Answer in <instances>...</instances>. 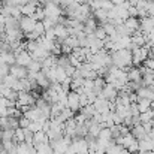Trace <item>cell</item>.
<instances>
[{"mask_svg": "<svg viewBox=\"0 0 154 154\" xmlns=\"http://www.w3.org/2000/svg\"><path fill=\"white\" fill-rule=\"evenodd\" d=\"M30 54H32V58H33V60H38V61L42 63V60H45V58L50 55V51H47V50H44L42 47L38 45V48L33 52H30Z\"/></svg>", "mask_w": 154, "mask_h": 154, "instance_id": "obj_12", "label": "cell"}, {"mask_svg": "<svg viewBox=\"0 0 154 154\" xmlns=\"http://www.w3.org/2000/svg\"><path fill=\"white\" fill-rule=\"evenodd\" d=\"M42 24H44L45 30H48V29H52V27L55 26V23H54V21H51L50 18H44V20H42Z\"/></svg>", "mask_w": 154, "mask_h": 154, "instance_id": "obj_41", "label": "cell"}, {"mask_svg": "<svg viewBox=\"0 0 154 154\" xmlns=\"http://www.w3.org/2000/svg\"><path fill=\"white\" fill-rule=\"evenodd\" d=\"M24 142H27V144H33V132H30L27 127L24 129Z\"/></svg>", "mask_w": 154, "mask_h": 154, "instance_id": "obj_34", "label": "cell"}, {"mask_svg": "<svg viewBox=\"0 0 154 154\" xmlns=\"http://www.w3.org/2000/svg\"><path fill=\"white\" fill-rule=\"evenodd\" d=\"M73 2H76V3H81V5H82V3H85L87 0H73Z\"/></svg>", "mask_w": 154, "mask_h": 154, "instance_id": "obj_50", "label": "cell"}, {"mask_svg": "<svg viewBox=\"0 0 154 154\" xmlns=\"http://www.w3.org/2000/svg\"><path fill=\"white\" fill-rule=\"evenodd\" d=\"M54 33H55V41H58L60 44L69 36V32H67V27L64 26V24H60V23H57L54 27Z\"/></svg>", "mask_w": 154, "mask_h": 154, "instance_id": "obj_5", "label": "cell"}, {"mask_svg": "<svg viewBox=\"0 0 154 154\" xmlns=\"http://www.w3.org/2000/svg\"><path fill=\"white\" fill-rule=\"evenodd\" d=\"M14 135H15V129L6 127V129H2L0 139H2V141H12V139H14Z\"/></svg>", "mask_w": 154, "mask_h": 154, "instance_id": "obj_19", "label": "cell"}, {"mask_svg": "<svg viewBox=\"0 0 154 154\" xmlns=\"http://www.w3.org/2000/svg\"><path fill=\"white\" fill-rule=\"evenodd\" d=\"M97 21L93 18V15H90L85 21H84V29H82V32L85 33V35H91V33H94V30L97 29Z\"/></svg>", "mask_w": 154, "mask_h": 154, "instance_id": "obj_9", "label": "cell"}, {"mask_svg": "<svg viewBox=\"0 0 154 154\" xmlns=\"http://www.w3.org/2000/svg\"><path fill=\"white\" fill-rule=\"evenodd\" d=\"M154 29V17H144L139 18V30L142 33H148Z\"/></svg>", "mask_w": 154, "mask_h": 154, "instance_id": "obj_7", "label": "cell"}, {"mask_svg": "<svg viewBox=\"0 0 154 154\" xmlns=\"http://www.w3.org/2000/svg\"><path fill=\"white\" fill-rule=\"evenodd\" d=\"M23 115H24V117H27L30 121H38V120L41 118V109H39V108H36V106H33V108H30L27 112H24Z\"/></svg>", "mask_w": 154, "mask_h": 154, "instance_id": "obj_15", "label": "cell"}, {"mask_svg": "<svg viewBox=\"0 0 154 154\" xmlns=\"http://www.w3.org/2000/svg\"><path fill=\"white\" fill-rule=\"evenodd\" d=\"M130 133H132V135H133V138H135V139H138V141H141V139H145V138H147V133H145V130H144V127H142V124H141V123H138V124L132 126V127H130Z\"/></svg>", "mask_w": 154, "mask_h": 154, "instance_id": "obj_10", "label": "cell"}, {"mask_svg": "<svg viewBox=\"0 0 154 154\" xmlns=\"http://www.w3.org/2000/svg\"><path fill=\"white\" fill-rule=\"evenodd\" d=\"M9 73L14 75L17 79H21V78H27L29 70H27V67H24V66L12 64V66H9Z\"/></svg>", "mask_w": 154, "mask_h": 154, "instance_id": "obj_8", "label": "cell"}, {"mask_svg": "<svg viewBox=\"0 0 154 154\" xmlns=\"http://www.w3.org/2000/svg\"><path fill=\"white\" fill-rule=\"evenodd\" d=\"M27 70H29V72H41V70H42V63L32 58V61L27 64Z\"/></svg>", "mask_w": 154, "mask_h": 154, "instance_id": "obj_21", "label": "cell"}, {"mask_svg": "<svg viewBox=\"0 0 154 154\" xmlns=\"http://www.w3.org/2000/svg\"><path fill=\"white\" fill-rule=\"evenodd\" d=\"M44 12H45V18H50L51 21H54L55 24H57V20H58V17L60 15H63V9L58 6V5H55V3H52L51 0H48V2H45L44 5Z\"/></svg>", "mask_w": 154, "mask_h": 154, "instance_id": "obj_1", "label": "cell"}, {"mask_svg": "<svg viewBox=\"0 0 154 154\" xmlns=\"http://www.w3.org/2000/svg\"><path fill=\"white\" fill-rule=\"evenodd\" d=\"M69 64H70V66H75V67L78 69V67L81 66V61H79V60H78V58L75 57V55L69 54Z\"/></svg>", "mask_w": 154, "mask_h": 154, "instance_id": "obj_35", "label": "cell"}, {"mask_svg": "<svg viewBox=\"0 0 154 154\" xmlns=\"http://www.w3.org/2000/svg\"><path fill=\"white\" fill-rule=\"evenodd\" d=\"M138 150H139V145H138V139H135L129 147H127V151L129 153H138Z\"/></svg>", "mask_w": 154, "mask_h": 154, "instance_id": "obj_38", "label": "cell"}, {"mask_svg": "<svg viewBox=\"0 0 154 154\" xmlns=\"http://www.w3.org/2000/svg\"><path fill=\"white\" fill-rule=\"evenodd\" d=\"M142 124V127H144V130H145V133L148 135L150 132H151V129H153V126H151V123L148 121V123H141Z\"/></svg>", "mask_w": 154, "mask_h": 154, "instance_id": "obj_47", "label": "cell"}, {"mask_svg": "<svg viewBox=\"0 0 154 154\" xmlns=\"http://www.w3.org/2000/svg\"><path fill=\"white\" fill-rule=\"evenodd\" d=\"M94 36H96V39H100V41H103L105 38H106V33H105V30H103L102 26H97V29L94 30V33H93Z\"/></svg>", "mask_w": 154, "mask_h": 154, "instance_id": "obj_31", "label": "cell"}, {"mask_svg": "<svg viewBox=\"0 0 154 154\" xmlns=\"http://www.w3.org/2000/svg\"><path fill=\"white\" fill-rule=\"evenodd\" d=\"M30 132H38V130H42V123H39V121H30V124H29V127H27Z\"/></svg>", "mask_w": 154, "mask_h": 154, "instance_id": "obj_30", "label": "cell"}, {"mask_svg": "<svg viewBox=\"0 0 154 154\" xmlns=\"http://www.w3.org/2000/svg\"><path fill=\"white\" fill-rule=\"evenodd\" d=\"M35 81H36L38 87H41L42 90H47V88L50 87V81H48V78L45 76V73H44L42 70H41V72H36Z\"/></svg>", "mask_w": 154, "mask_h": 154, "instance_id": "obj_11", "label": "cell"}, {"mask_svg": "<svg viewBox=\"0 0 154 154\" xmlns=\"http://www.w3.org/2000/svg\"><path fill=\"white\" fill-rule=\"evenodd\" d=\"M79 105H81V108L85 106V105H88V99H87V94L85 93L79 94Z\"/></svg>", "mask_w": 154, "mask_h": 154, "instance_id": "obj_46", "label": "cell"}, {"mask_svg": "<svg viewBox=\"0 0 154 154\" xmlns=\"http://www.w3.org/2000/svg\"><path fill=\"white\" fill-rule=\"evenodd\" d=\"M102 96H103V99H106V100H114L118 96V90L111 82H106L105 87L102 88Z\"/></svg>", "mask_w": 154, "mask_h": 154, "instance_id": "obj_6", "label": "cell"}, {"mask_svg": "<svg viewBox=\"0 0 154 154\" xmlns=\"http://www.w3.org/2000/svg\"><path fill=\"white\" fill-rule=\"evenodd\" d=\"M51 154H61V153H58L57 150H52V151H51Z\"/></svg>", "mask_w": 154, "mask_h": 154, "instance_id": "obj_51", "label": "cell"}, {"mask_svg": "<svg viewBox=\"0 0 154 154\" xmlns=\"http://www.w3.org/2000/svg\"><path fill=\"white\" fill-rule=\"evenodd\" d=\"M94 154H105V148L97 147V148H96V153H94Z\"/></svg>", "mask_w": 154, "mask_h": 154, "instance_id": "obj_48", "label": "cell"}, {"mask_svg": "<svg viewBox=\"0 0 154 154\" xmlns=\"http://www.w3.org/2000/svg\"><path fill=\"white\" fill-rule=\"evenodd\" d=\"M2 2H3V0H2Z\"/></svg>", "mask_w": 154, "mask_h": 154, "instance_id": "obj_53", "label": "cell"}, {"mask_svg": "<svg viewBox=\"0 0 154 154\" xmlns=\"http://www.w3.org/2000/svg\"><path fill=\"white\" fill-rule=\"evenodd\" d=\"M44 36H45L47 39H50V41H55V33H54V29H48V30H45Z\"/></svg>", "mask_w": 154, "mask_h": 154, "instance_id": "obj_42", "label": "cell"}, {"mask_svg": "<svg viewBox=\"0 0 154 154\" xmlns=\"http://www.w3.org/2000/svg\"><path fill=\"white\" fill-rule=\"evenodd\" d=\"M151 114H150V109L147 111V112H141L139 114V121L141 123H148V121H151Z\"/></svg>", "mask_w": 154, "mask_h": 154, "instance_id": "obj_32", "label": "cell"}, {"mask_svg": "<svg viewBox=\"0 0 154 154\" xmlns=\"http://www.w3.org/2000/svg\"><path fill=\"white\" fill-rule=\"evenodd\" d=\"M14 142H24V129H21V127H17L15 129V135H14V139H12Z\"/></svg>", "mask_w": 154, "mask_h": 154, "instance_id": "obj_26", "label": "cell"}, {"mask_svg": "<svg viewBox=\"0 0 154 154\" xmlns=\"http://www.w3.org/2000/svg\"><path fill=\"white\" fill-rule=\"evenodd\" d=\"M33 32L38 35V36H44V33H45V27H44V24H42V21H36V24H35V29H33Z\"/></svg>", "mask_w": 154, "mask_h": 154, "instance_id": "obj_29", "label": "cell"}, {"mask_svg": "<svg viewBox=\"0 0 154 154\" xmlns=\"http://www.w3.org/2000/svg\"><path fill=\"white\" fill-rule=\"evenodd\" d=\"M67 108L72 109L73 114H76L79 109H81V105H79V94L76 91H69L67 93Z\"/></svg>", "mask_w": 154, "mask_h": 154, "instance_id": "obj_3", "label": "cell"}, {"mask_svg": "<svg viewBox=\"0 0 154 154\" xmlns=\"http://www.w3.org/2000/svg\"><path fill=\"white\" fill-rule=\"evenodd\" d=\"M48 141L50 139H48V136H47V133L44 130H38V132L33 133V145L42 144V142H48Z\"/></svg>", "mask_w": 154, "mask_h": 154, "instance_id": "obj_17", "label": "cell"}, {"mask_svg": "<svg viewBox=\"0 0 154 154\" xmlns=\"http://www.w3.org/2000/svg\"><path fill=\"white\" fill-rule=\"evenodd\" d=\"M127 14H129V17H138V9H136V6L130 5V6L127 8Z\"/></svg>", "mask_w": 154, "mask_h": 154, "instance_id": "obj_44", "label": "cell"}, {"mask_svg": "<svg viewBox=\"0 0 154 154\" xmlns=\"http://www.w3.org/2000/svg\"><path fill=\"white\" fill-rule=\"evenodd\" d=\"M100 129H102V127H100V124H97V123H94V121H93V123L88 126V132H87V133H88L90 136H93V138H97V135H99Z\"/></svg>", "mask_w": 154, "mask_h": 154, "instance_id": "obj_23", "label": "cell"}, {"mask_svg": "<svg viewBox=\"0 0 154 154\" xmlns=\"http://www.w3.org/2000/svg\"><path fill=\"white\" fill-rule=\"evenodd\" d=\"M150 123H151V126L154 127V118H151V121H150Z\"/></svg>", "mask_w": 154, "mask_h": 154, "instance_id": "obj_52", "label": "cell"}, {"mask_svg": "<svg viewBox=\"0 0 154 154\" xmlns=\"http://www.w3.org/2000/svg\"><path fill=\"white\" fill-rule=\"evenodd\" d=\"M60 50H61V54H66V55L72 54V48H70L67 44H64V42H61V45H60Z\"/></svg>", "mask_w": 154, "mask_h": 154, "instance_id": "obj_40", "label": "cell"}, {"mask_svg": "<svg viewBox=\"0 0 154 154\" xmlns=\"http://www.w3.org/2000/svg\"><path fill=\"white\" fill-rule=\"evenodd\" d=\"M63 42H64V44H67V45H69L72 50L79 47V41H78V38H76V36H70V35H69V36H67V38L63 41Z\"/></svg>", "mask_w": 154, "mask_h": 154, "instance_id": "obj_24", "label": "cell"}, {"mask_svg": "<svg viewBox=\"0 0 154 154\" xmlns=\"http://www.w3.org/2000/svg\"><path fill=\"white\" fill-rule=\"evenodd\" d=\"M18 124H20V127L21 129H26V127H29V124H30V120L27 118V117H21V118H18Z\"/></svg>", "mask_w": 154, "mask_h": 154, "instance_id": "obj_37", "label": "cell"}, {"mask_svg": "<svg viewBox=\"0 0 154 154\" xmlns=\"http://www.w3.org/2000/svg\"><path fill=\"white\" fill-rule=\"evenodd\" d=\"M8 124H9L11 129H17V127H20V124H18V118H15V117H8Z\"/></svg>", "mask_w": 154, "mask_h": 154, "instance_id": "obj_36", "label": "cell"}, {"mask_svg": "<svg viewBox=\"0 0 154 154\" xmlns=\"http://www.w3.org/2000/svg\"><path fill=\"white\" fill-rule=\"evenodd\" d=\"M102 27H103V30H105V33H106V36H114V35H115V26L111 24L109 21L103 23Z\"/></svg>", "mask_w": 154, "mask_h": 154, "instance_id": "obj_25", "label": "cell"}, {"mask_svg": "<svg viewBox=\"0 0 154 154\" xmlns=\"http://www.w3.org/2000/svg\"><path fill=\"white\" fill-rule=\"evenodd\" d=\"M136 105H138L139 114H141V112H147V111L150 109L151 100H150V99H142V97H138V100H136Z\"/></svg>", "mask_w": 154, "mask_h": 154, "instance_id": "obj_18", "label": "cell"}, {"mask_svg": "<svg viewBox=\"0 0 154 154\" xmlns=\"http://www.w3.org/2000/svg\"><path fill=\"white\" fill-rule=\"evenodd\" d=\"M127 2H129V3H130V5H133V6H135V5H136V3H138V0H127Z\"/></svg>", "mask_w": 154, "mask_h": 154, "instance_id": "obj_49", "label": "cell"}, {"mask_svg": "<svg viewBox=\"0 0 154 154\" xmlns=\"http://www.w3.org/2000/svg\"><path fill=\"white\" fill-rule=\"evenodd\" d=\"M108 105H109V100H106V99H97V97H96V100L93 102V106H94L96 112H99V114L109 111Z\"/></svg>", "mask_w": 154, "mask_h": 154, "instance_id": "obj_13", "label": "cell"}, {"mask_svg": "<svg viewBox=\"0 0 154 154\" xmlns=\"http://www.w3.org/2000/svg\"><path fill=\"white\" fill-rule=\"evenodd\" d=\"M147 11H148V17H154V2L147 0Z\"/></svg>", "mask_w": 154, "mask_h": 154, "instance_id": "obj_43", "label": "cell"}, {"mask_svg": "<svg viewBox=\"0 0 154 154\" xmlns=\"http://www.w3.org/2000/svg\"><path fill=\"white\" fill-rule=\"evenodd\" d=\"M66 70L64 67H60V66H55V78H57V82H61L64 78H66Z\"/></svg>", "mask_w": 154, "mask_h": 154, "instance_id": "obj_27", "label": "cell"}, {"mask_svg": "<svg viewBox=\"0 0 154 154\" xmlns=\"http://www.w3.org/2000/svg\"><path fill=\"white\" fill-rule=\"evenodd\" d=\"M97 138L102 139V141H111V139H112L111 129H109V127H102L100 132H99V135H97Z\"/></svg>", "mask_w": 154, "mask_h": 154, "instance_id": "obj_20", "label": "cell"}, {"mask_svg": "<svg viewBox=\"0 0 154 154\" xmlns=\"http://www.w3.org/2000/svg\"><path fill=\"white\" fill-rule=\"evenodd\" d=\"M133 141H135V138H133V135H132V133H129V135H126V136H123V144H121V145H123L124 148H127V147H129V145H130V144H132Z\"/></svg>", "mask_w": 154, "mask_h": 154, "instance_id": "obj_33", "label": "cell"}, {"mask_svg": "<svg viewBox=\"0 0 154 154\" xmlns=\"http://www.w3.org/2000/svg\"><path fill=\"white\" fill-rule=\"evenodd\" d=\"M57 66H60V67H66V66H69V55H66V54H60V57H57Z\"/></svg>", "mask_w": 154, "mask_h": 154, "instance_id": "obj_28", "label": "cell"}, {"mask_svg": "<svg viewBox=\"0 0 154 154\" xmlns=\"http://www.w3.org/2000/svg\"><path fill=\"white\" fill-rule=\"evenodd\" d=\"M30 61H32V54L27 51V50H23V51H20L18 54H15V64L27 67V64Z\"/></svg>", "mask_w": 154, "mask_h": 154, "instance_id": "obj_4", "label": "cell"}, {"mask_svg": "<svg viewBox=\"0 0 154 154\" xmlns=\"http://www.w3.org/2000/svg\"><path fill=\"white\" fill-rule=\"evenodd\" d=\"M141 79H142V73L139 72L138 67L132 66L127 70V81H141Z\"/></svg>", "mask_w": 154, "mask_h": 154, "instance_id": "obj_14", "label": "cell"}, {"mask_svg": "<svg viewBox=\"0 0 154 154\" xmlns=\"http://www.w3.org/2000/svg\"><path fill=\"white\" fill-rule=\"evenodd\" d=\"M64 70H66V75L72 78V75L75 73V70H76V67H75V66H70V64H69V66H66V67H64Z\"/></svg>", "mask_w": 154, "mask_h": 154, "instance_id": "obj_45", "label": "cell"}, {"mask_svg": "<svg viewBox=\"0 0 154 154\" xmlns=\"http://www.w3.org/2000/svg\"><path fill=\"white\" fill-rule=\"evenodd\" d=\"M73 118H75V121H76L78 124H84V123H85V120H87V118H85V117H84L81 112H76V114H73Z\"/></svg>", "mask_w": 154, "mask_h": 154, "instance_id": "obj_39", "label": "cell"}, {"mask_svg": "<svg viewBox=\"0 0 154 154\" xmlns=\"http://www.w3.org/2000/svg\"><path fill=\"white\" fill-rule=\"evenodd\" d=\"M70 117H73V112H72V109H69L67 106L66 108H63L61 109V112H60V115L57 117V120H60L61 123H64L67 118H70Z\"/></svg>", "mask_w": 154, "mask_h": 154, "instance_id": "obj_22", "label": "cell"}, {"mask_svg": "<svg viewBox=\"0 0 154 154\" xmlns=\"http://www.w3.org/2000/svg\"><path fill=\"white\" fill-rule=\"evenodd\" d=\"M124 26L127 29H130L132 32H135V30L139 29V18L138 17H129V18L124 20Z\"/></svg>", "mask_w": 154, "mask_h": 154, "instance_id": "obj_16", "label": "cell"}, {"mask_svg": "<svg viewBox=\"0 0 154 154\" xmlns=\"http://www.w3.org/2000/svg\"><path fill=\"white\" fill-rule=\"evenodd\" d=\"M35 24H36V20L30 15V17H27V15H23L21 18H20V30L26 35V33H30V32H33V29H35Z\"/></svg>", "mask_w": 154, "mask_h": 154, "instance_id": "obj_2", "label": "cell"}]
</instances>
